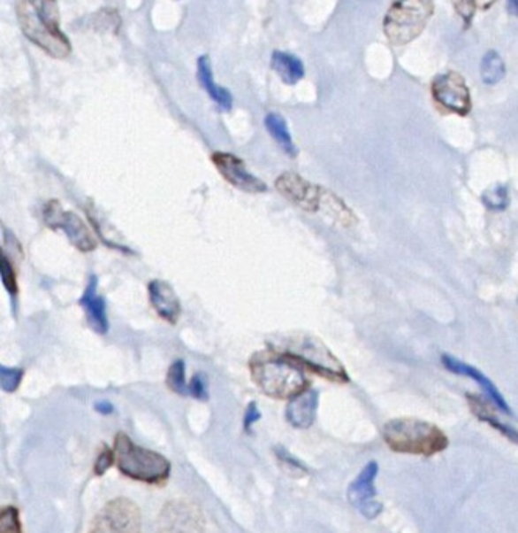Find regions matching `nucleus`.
Instances as JSON below:
<instances>
[{
    "mask_svg": "<svg viewBox=\"0 0 518 533\" xmlns=\"http://www.w3.org/2000/svg\"><path fill=\"white\" fill-rule=\"evenodd\" d=\"M14 8L22 32L34 44L54 58H66L71 54V41L61 32L57 2L19 0Z\"/></svg>",
    "mask_w": 518,
    "mask_h": 533,
    "instance_id": "obj_1",
    "label": "nucleus"
},
{
    "mask_svg": "<svg viewBox=\"0 0 518 533\" xmlns=\"http://www.w3.org/2000/svg\"><path fill=\"white\" fill-rule=\"evenodd\" d=\"M250 373L259 390L273 399H293L308 387L303 367L272 349L253 355Z\"/></svg>",
    "mask_w": 518,
    "mask_h": 533,
    "instance_id": "obj_2",
    "label": "nucleus"
},
{
    "mask_svg": "<svg viewBox=\"0 0 518 533\" xmlns=\"http://www.w3.org/2000/svg\"><path fill=\"white\" fill-rule=\"evenodd\" d=\"M383 440L393 452L431 457L448 447L446 435L426 421L397 418L383 427Z\"/></svg>",
    "mask_w": 518,
    "mask_h": 533,
    "instance_id": "obj_3",
    "label": "nucleus"
},
{
    "mask_svg": "<svg viewBox=\"0 0 518 533\" xmlns=\"http://www.w3.org/2000/svg\"><path fill=\"white\" fill-rule=\"evenodd\" d=\"M275 352L286 355L303 369H309L336 383H347L348 375L346 367L322 341L308 335H291L286 338H277L270 343Z\"/></svg>",
    "mask_w": 518,
    "mask_h": 533,
    "instance_id": "obj_4",
    "label": "nucleus"
},
{
    "mask_svg": "<svg viewBox=\"0 0 518 533\" xmlns=\"http://www.w3.org/2000/svg\"><path fill=\"white\" fill-rule=\"evenodd\" d=\"M113 451L116 467L130 479L161 485L171 475V461L164 455L138 446L124 432L116 435Z\"/></svg>",
    "mask_w": 518,
    "mask_h": 533,
    "instance_id": "obj_5",
    "label": "nucleus"
},
{
    "mask_svg": "<svg viewBox=\"0 0 518 533\" xmlns=\"http://www.w3.org/2000/svg\"><path fill=\"white\" fill-rule=\"evenodd\" d=\"M434 5L428 0H401L395 2L385 18L387 40L403 46L415 40L425 30Z\"/></svg>",
    "mask_w": 518,
    "mask_h": 533,
    "instance_id": "obj_6",
    "label": "nucleus"
},
{
    "mask_svg": "<svg viewBox=\"0 0 518 533\" xmlns=\"http://www.w3.org/2000/svg\"><path fill=\"white\" fill-rule=\"evenodd\" d=\"M42 220L47 227L60 230L66 235L67 240L80 252H93L97 247V236L88 227L80 216L61 205L60 200H49L42 210Z\"/></svg>",
    "mask_w": 518,
    "mask_h": 533,
    "instance_id": "obj_7",
    "label": "nucleus"
},
{
    "mask_svg": "<svg viewBox=\"0 0 518 533\" xmlns=\"http://www.w3.org/2000/svg\"><path fill=\"white\" fill-rule=\"evenodd\" d=\"M141 512L133 500H110L94 518L89 533H140Z\"/></svg>",
    "mask_w": 518,
    "mask_h": 533,
    "instance_id": "obj_8",
    "label": "nucleus"
},
{
    "mask_svg": "<svg viewBox=\"0 0 518 533\" xmlns=\"http://www.w3.org/2000/svg\"><path fill=\"white\" fill-rule=\"evenodd\" d=\"M431 93L440 107L452 113L467 116L472 110L470 91L464 77L458 73H438L432 81Z\"/></svg>",
    "mask_w": 518,
    "mask_h": 533,
    "instance_id": "obj_9",
    "label": "nucleus"
},
{
    "mask_svg": "<svg viewBox=\"0 0 518 533\" xmlns=\"http://www.w3.org/2000/svg\"><path fill=\"white\" fill-rule=\"evenodd\" d=\"M158 527L160 533H203L205 518L193 502L172 500L163 508Z\"/></svg>",
    "mask_w": 518,
    "mask_h": 533,
    "instance_id": "obj_10",
    "label": "nucleus"
},
{
    "mask_svg": "<svg viewBox=\"0 0 518 533\" xmlns=\"http://www.w3.org/2000/svg\"><path fill=\"white\" fill-rule=\"evenodd\" d=\"M378 469L377 461L367 463L366 467H362V471L358 474V477L353 480L348 487L350 504L366 520H375L383 510V504L377 500V488H375Z\"/></svg>",
    "mask_w": 518,
    "mask_h": 533,
    "instance_id": "obj_11",
    "label": "nucleus"
},
{
    "mask_svg": "<svg viewBox=\"0 0 518 533\" xmlns=\"http://www.w3.org/2000/svg\"><path fill=\"white\" fill-rule=\"evenodd\" d=\"M275 188L278 189V193L283 197H286L289 202H293L297 207L305 210L308 213L320 212L324 188L316 187L313 183L301 179L299 174H281L278 179L275 181Z\"/></svg>",
    "mask_w": 518,
    "mask_h": 533,
    "instance_id": "obj_12",
    "label": "nucleus"
},
{
    "mask_svg": "<svg viewBox=\"0 0 518 533\" xmlns=\"http://www.w3.org/2000/svg\"><path fill=\"white\" fill-rule=\"evenodd\" d=\"M214 166L217 167L220 175L225 179L230 185L238 188L246 193L258 194L266 193L267 185L256 175L247 171L246 163L236 155L228 152H216L211 157Z\"/></svg>",
    "mask_w": 518,
    "mask_h": 533,
    "instance_id": "obj_13",
    "label": "nucleus"
},
{
    "mask_svg": "<svg viewBox=\"0 0 518 533\" xmlns=\"http://www.w3.org/2000/svg\"><path fill=\"white\" fill-rule=\"evenodd\" d=\"M442 365H444L450 373L458 374V375H465V377H468V379L475 380L479 387H481V390H483V393L487 396V399L491 400V404L499 408V412H503V413L506 414L512 413L509 404L506 402L503 394L499 393V388L495 387L493 382H491L487 375L481 373L478 367H472V365H468V363H464V361L459 360L456 357L448 355V353H444V355H442Z\"/></svg>",
    "mask_w": 518,
    "mask_h": 533,
    "instance_id": "obj_14",
    "label": "nucleus"
},
{
    "mask_svg": "<svg viewBox=\"0 0 518 533\" xmlns=\"http://www.w3.org/2000/svg\"><path fill=\"white\" fill-rule=\"evenodd\" d=\"M149 299L161 320L177 324L181 314V304L171 283L155 279L149 283Z\"/></svg>",
    "mask_w": 518,
    "mask_h": 533,
    "instance_id": "obj_15",
    "label": "nucleus"
},
{
    "mask_svg": "<svg viewBox=\"0 0 518 533\" xmlns=\"http://www.w3.org/2000/svg\"><path fill=\"white\" fill-rule=\"evenodd\" d=\"M80 307L87 314L88 324L95 334L105 335L108 332L107 302L105 297L97 294V277L91 275L87 290L81 296Z\"/></svg>",
    "mask_w": 518,
    "mask_h": 533,
    "instance_id": "obj_16",
    "label": "nucleus"
},
{
    "mask_svg": "<svg viewBox=\"0 0 518 533\" xmlns=\"http://www.w3.org/2000/svg\"><path fill=\"white\" fill-rule=\"evenodd\" d=\"M319 406V391L305 390L291 399L286 408V420L291 426L305 430L313 426Z\"/></svg>",
    "mask_w": 518,
    "mask_h": 533,
    "instance_id": "obj_17",
    "label": "nucleus"
},
{
    "mask_svg": "<svg viewBox=\"0 0 518 533\" xmlns=\"http://www.w3.org/2000/svg\"><path fill=\"white\" fill-rule=\"evenodd\" d=\"M197 77H199L200 85L203 87L206 93L211 96V99L224 112H230L232 107V93L214 81L213 67H211V60L208 55H202L197 61Z\"/></svg>",
    "mask_w": 518,
    "mask_h": 533,
    "instance_id": "obj_18",
    "label": "nucleus"
},
{
    "mask_svg": "<svg viewBox=\"0 0 518 533\" xmlns=\"http://www.w3.org/2000/svg\"><path fill=\"white\" fill-rule=\"evenodd\" d=\"M272 69L278 73L279 79L286 85H295L305 77V65L299 57L285 52V50H275L270 60Z\"/></svg>",
    "mask_w": 518,
    "mask_h": 533,
    "instance_id": "obj_19",
    "label": "nucleus"
},
{
    "mask_svg": "<svg viewBox=\"0 0 518 533\" xmlns=\"http://www.w3.org/2000/svg\"><path fill=\"white\" fill-rule=\"evenodd\" d=\"M468 404H470L473 413L476 414L479 420L484 421L489 426L497 429L499 434L505 435L507 440L518 444V430L512 429V427L507 426L505 422H501V421L493 414L491 408H489L487 402H484V400L478 398V396H472V394H470V396H468Z\"/></svg>",
    "mask_w": 518,
    "mask_h": 533,
    "instance_id": "obj_20",
    "label": "nucleus"
},
{
    "mask_svg": "<svg viewBox=\"0 0 518 533\" xmlns=\"http://www.w3.org/2000/svg\"><path fill=\"white\" fill-rule=\"evenodd\" d=\"M266 128L269 134L272 135L273 140L278 143L281 149L286 152L289 157H297L299 151L293 144V135L287 128V122L279 113H269L264 120Z\"/></svg>",
    "mask_w": 518,
    "mask_h": 533,
    "instance_id": "obj_21",
    "label": "nucleus"
},
{
    "mask_svg": "<svg viewBox=\"0 0 518 533\" xmlns=\"http://www.w3.org/2000/svg\"><path fill=\"white\" fill-rule=\"evenodd\" d=\"M320 210L326 212V214H330L332 220H338L344 227H350L354 222V214L350 208L347 207L344 200L325 188L322 191Z\"/></svg>",
    "mask_w": 518,
    "mask_h": 533,
    "instance_id": "obj_22",
    "label": "nucleus"
},
{
    "mask_svg": "<svg viewBox=\"0 0 518 533\" xmlns=\"http://www.w3.org/2000/svg\"><path fill=\"white\" fill-rule=\"evenodd\" d=\"M481 79L485 85H497L505 79L506 65L497 50L485 52L481 60Z\"/></svg>",
    "mask_w": 518,
    "mask_h": 533,
    "instance_id": "obj_23",
    "label": "nucleus"
},
{
    "mask_svg": "<svg viewBox=\"0 0 518 533\" xmlns=\"http://www.w3.org/2000/svg\"><path fill=\"white\" fill-rule=\"evenodd\" d=\"M166 383L173 393L189 396V383L187 382V365H185V361H173L171 367H169V371H167Z\"/></svg>",
    "mask_w": 518,
    "mask_h": 533,
    "instance_id": "obj_24",
    "label": "nucleus"
},
{
    "mask_svg": "<svg viewBox=\"0 0 518 533\" xmlns=\"http://www.w3.org/2000/svg\"><path fill=\"white\" fill-rule=\"evenodd\" d=\"M509 189L505 185L491 188L483 194V204L491 212H503L509 205Z\"/></svg>",
    "mask_w": 518,
    "mask_h": 533,
    "instance_id": "obj_25",
    "label": "nucleus"
},
{
    "mask_svg": "<svg viewBox=\"0 0 518 533\" xmlns=\"http://www.w3.org/2000/svg\"><path fill=\"white\" fill-rule=\"evenodd\" d=\"M275 455H277V460L279 461L281 467L291 475H305V474H308L305 465L287 452L285 447H275Z\"/></svg>",
    "mask_w": 518,
    "mask_h": 533,
    "instance_id": "obj_26",
    "label": "nucleus"
},
{
    "mask_svg": "<svg viewBox=\"0 0 518 533\" xmlns=\"http://www.w3.org/2000/svg\"><path fill=\"white\" fill-rule=\"evenodd\" d=\"M0 530H2V533H22L19 510L16 506H7L5 508H2Z\"/></svg>",
    "mask_w": 518,
    "mask_h": 533,
    "instance_id": "obj_27",
    "label": "nucleus"
},
{
    "mask_svg": "<svg viewBox=\"0 0 518 533\" xmlns=\"http://www.w3.org/2000/svg\"><path fill=\"white\" fill-rule=\"evenodd\" d=\"M0 273H2L4 287L11 297H16L18 296V277H16V271H14L11 261L4 252H2V259H0Z\"/></svg>",
    "mask_w": 518,
    "mask_h": 533,
    "instance_id": "obj_28",
    "label": "nucleus"
},
{
    "mask_svg": "<svg viewBox=\"0 0 518 533\" xmlns=\"http://www.w3.org/2000/svg\"><path fill=\"white\" fill-rule=\"evenodd\" d=\"M22 377H24V371L20 367H2L0 369L2 390L7 393H14L19 388Z\"/></svg>",
    "mask_w": 518,
    "mask_h": 533,
    "instance_id": "obj_29",
    "label": "nucleus"
},
{
    "mask_svg": "<svg viewBox=\"0 0 518 533\" xmlns=\"http://www.w3.org/2000/svg\"><path fill=\"white\" fill-rule=\"evenodd\" d=\"M189 396L199 400H208L209 391H208V382H206L205 374H195L191 379Z\"/></svg>",
    "mask_w": 518,
    "mask_h": 533,
    "instance_id": "obj_30",
    "label": "nucleus"
},
{
    "mask_svg": "<svg viewBox=\"0 0 518 533\" xmlns=\"http://www.w3.org/2000/svg\"><path fill=\"white\" fill-rule=\"evenodd\" d=\"M114 463H116L114 461V451H111L108 446H103V449L100 451L97 460L94 463V474L103 475L110 467H113Z\"/></svg>",
    "mask_w": 518,
    "mask_h": 533,
    "instance_id": "obj_31",
    "label": "nucleus"
},
{
    "mask_svg": "<svg viewBox=\"0 0 518 533\" xmlns=\"http://www.w3.org/2000/svg\"><path fill=\"white\" fill-rule=\"evenodd\" d=\"M453 5L458 10V13L464 18L465 27H468L470 22H472L473 16H475L476 4H473V2H454Z\"/></svg>",
    "mask_w": 518,
    "mask_h": 533,
    "instance_id": "obj_32",
    "label": "nucleus"
},
{
    "mask_svg": "<svg viewBox=\"0 0 518 533\" xmlns=\"http://www.w3.org/2000/svg\"><path fill=\"white\" fill-rule=\"evenodd\" d=\"M261 418V412H259L256 402H250L248 407H247L246 414H244V429L246 432H250L253 424Z\"/></svg>",
    "mask_w": 518,
    "mask_h": 533,
    "instance_id": "obj_33",
    "label": "nucleus"
},
{
    "mask_svg": "<svg viewBox=\"0 0 518 533\" xmlns=\"http://www.w3.org/2000/svg\"><path fill=\"white\" fill-rule=\"evenodd\" d=\"M95 410L102 414H111L114 412V407L110 402H97L95 404Z\"/></svg>",
    "mask_w": 518,
    "mask_h": 533,
    "instance_id": "obj_34",
    "label": "nucleus"
},
{
    "mask_svg": "<svg viewBox=\"0 0 518 533\" xmlns=\"http://www.w3.org/2000/svg\"><path fill=\"white\" fill-rule=\"evenodd\" d=\"M506 8H507V13L518 16V0H509Z\"/></svg>",
    "mask_w": 518,
    "mask_h": 533,
    "instance_id": "obj_35",
    "label": "nucleus"
}]
</instances>
